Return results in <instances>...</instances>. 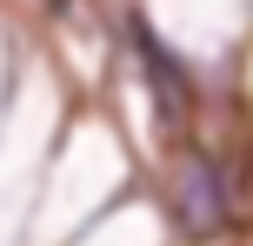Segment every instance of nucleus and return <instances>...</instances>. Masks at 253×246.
I'll return each mask as SVG.
<instances>
[{"label": "nucleus", "mask_w": 253, "mask_h": 246, "mask_svg": "<svg viewBox=\"0 0 253 246\" xmlns=\"http://www.w3.org/2000/svg\"><path fill=\"white\" fill-rule=\"evenodd\" d=\"M120 53H126V67H133V80H140V100H147V120H153L160 153L167 146H187L193 133H200V120H207V80H200V67H193L140 7L120 13Z\"/></svg>", "instance_id": "f257e3e1"}, {"label": "nucleus", "mask_w": 253, "mask_h": 246, "mask_svg": "<svg viewBox=\"0 0 253 246\" xmlns=\"http://www.w3.org/2000/svg\"><path fill=\"white\" fill-rule=\"evenodd\" d=\"M247 106H253V100H247Z\"/></svg>", "instance_id": "f03ea898"}]
</instances>
